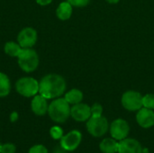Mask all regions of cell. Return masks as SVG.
Masks as SVG:
<instances>
[{"instance_id":"26","label":"cell","mask_w":154,"mask_h":153,"mask_svg":"<svg viewBox=\"0 0 154 153\" xmlns=\"http://www.w3.org/2000/svg\"><path fill=\"white\" fill-rule=\"evenodd\" d=\"M35 1L39 5H42V6H46L52 2V0H35Z\"/></svg>"},{"instance_id":"13","label":"cell","mask_w":154,"mask_h":153,"mask_svg":"<svg viewBox=\"0 0 154 153\" xmlns=\"http://www.w3.org/2000/svg\"><path fill=\"white\" fill-rule=\"evenodd\" d=\"M118 153H143V147L137 140L125 138L119 142Z\"/></svg>"},{"instance_id":"25","label":"cell","mask_w":154,"mask_h":153,"mask_svg":"<svg viewBox=\"0 0 154 153\" xmlns=\"http://www.w3.org/2000/svg\"><path fill=\"white\" fill-rule=\"evenodd\" d=\"M18 118H19V115H18L17 112L14 111V112L11 113V115H10V121H11L12 123L16 122V121L18 120Z\"/></svg>"},{"instance_id":"6","label":"cell","mask_w":154,"mask_h":153,"mask_svg":"<svg viewBox=\"0 0 154 153\" xmlns=\"http://www.w3.org/2000/svg\"><path fill=\"white\" fill-rule=\"evenodd\" d=\"M121 102L124 108L132 112L138 111L142 107H143V96L139 92L133 91V90L124 93V95L122 96Z\"/></svg>"},{"instance_id":"3","label":"cell","mask_w":154,"mask_h":153,"mask_svg":"<svg viewBox=\"0 0 154 153\" xmlns=\"http://www.w3.org/2000/svg\"><path fill=\"white\" fill-rule=\"evenodd\" d=\"M17 62L19 68L26 73H32L35 71L39 66L40 59L35 50L32 48L23 49L17 57Z\"/></svg>"},{"instance_id":"27","label":"cell","mask_w":154,"mask_h":153,"mask_svg":"<svg viewBox=\"0 0 154 153\" xmlns=\"http://www.w3.org/2000/svg\"><path fill=\"white\" fill-rule=\"evenodd\" d=\"M53 153H67V151L64 150L60 145L59 147H56L55 150L53 151Z\"/></svg>"},{"instance_id":"28","label":"cell","mask_w":154,"mask_h":153,"mask_svg":"<svg viewBox=\"0 0 154 153\" xmlns=\"http://www.w3.org/2000/svg\"><path fill=\"white\" fill-rule=\"evenodd\" d=\"M106 1L110 4H117L120 0H106Z\"/></svg>"},{"instance_id":"19","label":"cell","mask_w":154,"mask_h":153,"mask_svg":"<svg viewBox=\"0 0 154 153\" xmlns=\"http://www.w3.org/2000/svg\"><path fill=\"white\" fill-rule=\"evenodd\" d=\"M143 107L154 109V94H147L143 96Z\"/></svg>"},{"instance_id":"23","label":"cell","mask_w":154,"mask_h":153,"mask_svg":"<svg viewBox=\"0 0 154 153\" xmlns=\"http://www.w3.org/2000/svg\"><path fill=\"white\" fill-rule=\"evenodd\" d=\"M28 153H49L47 148L42 144H38V145H34L32 146L30 150Z\"/></svg>"},{"instance_id":"2","label":"cell","mask_w":154,"mask_h":153,"mask_svg":"<svg viewBox=\"0 0 154 153\" xmlns=\"http://www.w3.org/2000/svg\"><path fill=\"white\" fill-rule=\"evenodd\" d=\"M70 105L64 97H58L50 103L48 115L53 122L63 124L70 116Z\"/></svg>"},{"instance_id":"15","label":"cell","mask_w":154,"mask_h":153,"mask_svg":"<svg viewBox=\"0 0 154 153\" xmlns=\"http://www.w3.org/2000/svg\"><path fill=\"white\" fill-rule=\"evenodd\" d=\"M72 7L73 6L68 1L60 3L56 10L57 17L61 21H66L69 19L72 14Z\"/></svg>"},{"instance_id":"29","label":"cell","mask_w":154,"mask_h":153,"mask_svg":"<svg viewBox=\"0 0 154 153\" xmlns=\"http://www.w3.org/2000/svg\"><path fill=\"white\" fill-rule=\"evenodd\" d=\"M0 147H1V143H0Z\"/></svg>"},{"instance_id":"5","label":"cell","mask_w":154,"mask_h":153,"mask_svg":"<svg viewBox=\"0 0 154 153\" xmlns=\"http://www.w3.org/2000/svg\"><path fill=\"white\" fill-rule=\"evenodd\" d=\"M109 129L108 121L104 116H91L87 121V130L93 137L104 136Z\"/></svg>"},{"instance_id":"21","label":"cell","mask_w":154,"mask_h":153,"mask_svg":"<svg viewBox=\"0 0 154 153\" xmlns=\"http://www.w3.org/2000/svg\"><path fill=\"white\" fill-rule=\"evenodd\" d=\"M16 148L13 143H5L1 144L0 153H15Z\"/></svg>"},{"instance_id":"18","label":"cell","mask_w":154,"mask_h":153,"mask_svg":"<svg viewBox=\"0 0 154 153\" xmlns=\"http://www.w3.org/2000/svg\"><path fill=\"white\" fill-rule=\"evenodd\" d=\"M64 98L69 105H76L79 103H81L83 100V93L79 89L73 88L70 89L69 92H67L64 96Z\"/></svg>"},{"instance_id":"7","label":"cell","mask_w":154,"mask_h":153,"mask_svg":"<svg viewBox=\"0 0 154 153\" xmlns=\"http://www.w3.org/2000/svg\"><path fill=\"white\" fill-rule=\"evenodd\" d=\"M38 33L37 31L32 27L23 28L17 35V42L23 49L32 48L37 41Z\"/></svg>"},{"instance_id":"14","label":"cell","mask_w":154,"mask_h":153,"mask_svg":"<svg viewBox=\"0 0 154 153\" xmlns=\"http://www.w3.org/2000/svg\"><path fill=\"white\" fill-rule=\"evenodd\" d=\"M119 142L114 138H105L99 144V149L103 153H117Z\"/></svg>"},{"instance_id":"1","label":"cell","mask_w":154,"mask_h":153,"mask_svg":"<svg viewBox=\"0 0 154 153\" xmlns=\"http://www.w3.org/2000/svg\"><path fill=\"white\" fill-rule=\"evenodd\" d=\"M66 87V80L62 76L50 73L39 81V94L47 99H55L64 94Z\"/></svg>"},{"instance_id":"24","label":"cell","mask_w":154,"mask_h":153,"mask_svg":"<svg viewBox=\"0 0 154 153\" xmlns=\"http://www.w3.org/2000/svg\"><path fill=\"white\" fill-rule=\"evenodd\" d=\"M72 6L75 7H85L87 6L90 0H67Z\"/></svg>"},{"instance_id":"10","label":"cell","mask_w":154,"mask_h":153,"mask_svg":"<svg viewBox=\"0 0 154 153\" xmlns=\"http://www.w3.org/2000/svg\"><path fill=\"white\" fill-rule=\"evenodd\" d=\"M70 116L77 122H86L91 117V108L83 103L73 105L70 108Z\"/></svg>"},{"instance_id":"12","label":"cell","mask_w":154,"mask_h":153,"mask_svg":"<svg viewBox=\"0 0 154 153\" xmlns=\"http://www.w3.org/2000/svg\"><path fill=\"white\" fill-rule=\"evenodd\" d=\"M49 104L48 99L42 95H36L32 97L31 102V109L32 113L38 116H42L48 113Z\"/></svg>"},{"instance_id":"8","label":"cell","mask_w":154,"mask_h":153,"mask_svg":"<svg viewBox=\"0 0 154 153\" xmlns=\"http://www.w3.org/2000/svg\"><path fill=\"white\" fill-rule=\"evenodd\" d=\"M109 128H110V134L112 138L116 139L118 142L127 138L130 132V126L128 123L124 119L114 120L111 123Z\"/></svg>"},{"instance_id":"11","label":"cell","mask_w":154,"mask_h":153,"mask_svg":"<svg viewBox=\"0 0 154 153\" xmlns=\"http://www.w3.org/2000/svg\"><path fill=\"white\" fill-rule=\"evenodd\" d=\"M136 121L142 128L148 129L152 127L154 125L153 110L146 107H142L140 110H138V113L136 115Z\"/></svg>"},{"instance_id":"9","label":"cell","mask_w":154,"mask_h":153,"mask_svg":"<svg viewBox=\"0 0 154 153\" xmlns=\"http://www.w3.org/2000/svg\"><path fill=\"white\" fill-rule=\"evenodd\" d=\"M82 141V134L78 130H73L63 135L60 139V146L67 151H73L80 145Z\"/></svg>"},{"instance_id":"16","label":"cell","mask_w":154,"mask_h":153,"mask_svg":"<svg viewBox=\"0 0 154 153\" xmlns=\"http://www.w3.org/2000/svg\"><path fill=\"white\" fill-rule=\"evenodd\" d=\"M22 50H23V48L20 46V44L18 42L13 41L5 42L4 45L5 53L13 58H17L19 56L20 52L22 51Z\"/></svg>"},{"instance_id":"22","label":"cell","mask_w":154,"mask_h":153,"mask_svg":"<svg viewBox=\"0 0 154 153\" xmlns=\"http://www.w3.org/2000/svg\"><path fill=\"white\" fill-rule=\"evenodd\" d=\"M91 116H101L103 114V107L100 104L95 103L91 107Z\"/></svg>"},{"instance_id":"20","label":"cell","mask_w":154,"mask_h":153,"mask_svg":"<svg viewBox=\"0 0 154 153\" xmlns=\"http://www.w3.org/2000/svg\"><path fill=\"white\" fill-rule=\"evenodd\" d=\"M50 134L51 136L52 139L54 140H60L62 138L63 134V130L60 127V126H52L50 130Z\"/></svg>"},{"instance_id":"4","label":"cell","mask_w":154,"mask_h":153,"mask_svg":"<svg viewBox=\"0 0 154 153\" xmlns=\"http://www.w3.org/2000/svg\"><path fill=\"white\" fill-rule=\"evenodd\" d=\"M16 92L24 97H33L39 94V81L32 77H23L16 80Z\"/></svg>"},{"instance_id":"17","label":"cell","mask_w":154,"mask_h":153,"mask_svg":"<svg viewBox=\"0 0 154 153\" xmlns=\"http://www.w3.org/2000/svg\"><path fill=\"white\" fill-rule=\"evenodd\" d=\"M11 81L8 76L4 73L0 72V97L7 96L11 92Z\"/></svg>"}]
</instances>
